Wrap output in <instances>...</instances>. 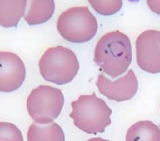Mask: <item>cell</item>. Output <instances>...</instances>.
Instances as JSON below:
<instances>
[{
  "label": "cell",
  "mask_w": 160,
  "mask_h": 141,
  "mask_svg": "<svg viewBox=\"0 0 160 141\" xmlns=\"http://www.w3.org/2000/svg\"><path fill=\"white\" fill-rule=\"evenodd\" d=\"M28 0H0V26L10 28L17 27L26 14Z\"/></svg>",
  "instance_id": "cell-9"
},
{
  "label": "cell",
  "mask_w": 160,
  "mask_h": 141,
  "mask_svg": "<svg viewBox=\"0 0 160 141\" xmlns=\"http://www.w3.org/2000/svg\"><path fill=\"white\" fill-rule=\"evenodd\" d=\"M0 141H24V137L15 124L0 121Z\"/></svg>",
  "instance_id": "cell-14"
},
{
  "label": "cell",
  "mask_w": 160,
  "mask_h": 141,
  "mask_svg": "<svg viewBox=\"0 0 160 141\" xmlns=\"http://www.w3.org/2000/svg\"><path fill=\"white\" fill-rule=\"evenodd\" d=\"M88 1L97 13L105 16L117 13L122 7V0H88Z\"/></svg>",
  "instance_id": "cell-13"
},
{
  "label": "cell",
  "mask_w": 160,
  "mask_h": 141,
  "mask_svg": "<svg viewBox=\"0 0 160 141\" xmlns=\"http://www.w3.org/2000/svg\"><path fill=\"white\" fill-rule=\"evenodd\" d=\"M96 86L99 92L108 99L116 102H125L132 99L138 90V81L133 70L116 81L109 80L104 74L98 75Z\"/></svg>",
  "instance_id": "cell-7"
},
{
  "label": "cell",
  "mask_w": 160,
  "mask_h": 141,
  "mask_svg": "<svg viewBox=\"0 0 160 141\" xmlns=\"http://www.w3.org/2000/svg\"><path fill=\"white\" fill-rule=\"evenodd\" d=\"M87 141H108V140L101 138V137H93V138H91V139H89Z\"/></svg>",
  "instance_id": "cell-16"
},
{
  "label": "cell",
  "mask_w": 160,
  "mask_h": 141,
  "mask_svg": "<svg viewBox=\"0 0 160 141\" xmlns=\"http://www.w3.org/2000/svg\"><path fill=\"white\" fill-rule=\"evenodd\" d=\"M39 69L45 81L65 85L72 82L77 75L79 61L76 55L69 48L50 47L40 58Z\"/></svg>",
  "instance_id": "cell-3"
},
{
  "label": "cell",
  "mask_w": 160,
  "mask_h": 141,
  "mask_svg": "<svg viewBox=\"0 0 160 141\" xmlns=\"http://www.w3.org/2000/svg\"><path fill=\"white\" fill-rule=\"evenodd\" d=\"M57 28L64 40L85 43L96 35L98 24L88 7H73L59 15Z\"/></svg>",
  "instance_id": "cell-4"
},
{
  "label": "cell",
  "mask_w": 160,
  "mask_h": 141,
  "mask_svg": "<svg viewBox=\"0 0 160 141\" xmlns=\"http://www.w3.org/2000/svg\"><path fill=\"white\" fill-rule=\"evenodd\" d=\"M146 2L152 12L160 15V0H146Z\"/></svg>",
  "instance_id": "cell-15"
},
{
  "label": "cell",
  "mask_w": 160,
  "mask_h": 141,
  "mask_svg": "<svg viewBox=\"0 0 160 141\" xmlns=\"http://www.w3.org/2000/svg\"><path fill=\"white\" fill-rule=\"evenodd\" d=\"M28 141H65L62 128L56 122L50 124L31 123L28 132Z\"/></svg>",
  "instance_id": "cell-11"
},
{
  "label": "cell",
  "mask_w": 160,
  "mask_h": 141,
  "mask_svg": "<svg viewBox=\"0 0 160 141\" xmlns=\"http://www.w3.org/2000/svg\"><path fill=\"white\" fill-rule=\"evenodd\" d=\"M55 12L54 0H28L25 20L29 26L43 24L51 19Z\"/></svg>",
  "instance_id": "cell-10"
},
{
  "label": "cell",
  "mask_w": 160,
  "mask_h": 141,
  "mask_svg": "<svg viewBox=\"0 0 160 141\" xmlns=\"http://www.w3.org/2000/svg\"><path fill=\"white\" fill-rule=\"evenodd\" d=\"M64 105V95L59 89L51 86H39L27 100L30 118L39 124H50L60 115Z\"/></svg>",
  "instance_id": "cell-5"
},
{
  "label": "cell",
  "mask_w": 160,
  "mask_h": 141,
  "mask_svg": "<svg viewBox=\"0 0 160 141\" xmlns=\"http://www.w3.org/2000/svg\"><path fill=\"white\" fill-rule=\"evenodd\" d=\"M138 67L149 74H160V31L146 30L136 41Z\"/></svg>",
  "instance_id": "cell-6"
},
{
  "label": "cell",
  "mask_w": 160,
  "mask_h": 141,
  "mask_svg": "<svg viewBox=\"0 0 160 141\" xmlns=\"http://www.w3.org/2000/svg\"><path fill=\"white\" fill-rule=\"evenodd\" d=\"M25 79L26 66L20 56L11 52H0V91H15Z\"/></svg>",
  "instance_id": "cell-8"
},
{
  "label": "cell",
  "mask_w": 160,
  "mask_h": 141,
  "mask_svg": "<svg viewBox=\"0 0 160 141\" xmlns=\"http://www.w3.org/2000/svg\"><path fill=\"white\" fill-rule=\"evenodd\" d=\"M125 141H160V128L150 120H140L129 127Z\"/></svg>",
  "instance_id": "cell-12"
},
{
  "label": "cell",
  "mask_w": 160,
  "mask_h": 141,
  "mask_svg": "<svg viewBox=\"0 0 160 141\" xmlns=\"http://www.w3.org/2000/svg\"><path fill=\"white\" fill-rule=\"evenodd\" d=\"M93 60L103 73L112 78L124 74L132 62L128 36L118 30L105 34L95 46Z\"/></svg>",
  "instance_id": "cell-1"
},
{
  "label": "cell",
  "mask_w": 160,
  "mask_h": 141,
  "mask_svg": "<svg viewBox=\"0 0 160 141\" xmlns=\"http://www.w3.org/2000/svg\"><path fill=\"white\" fill-rule=\"evenodd\" d=\"M71 105L72 111L70 118L72 119L73 124L87 134L104 133L111 123L112 110L95 93L80 95L77 100L72 102Z\"/></svg>",
  "instance_id": "cell-2"
}]
</instances>
